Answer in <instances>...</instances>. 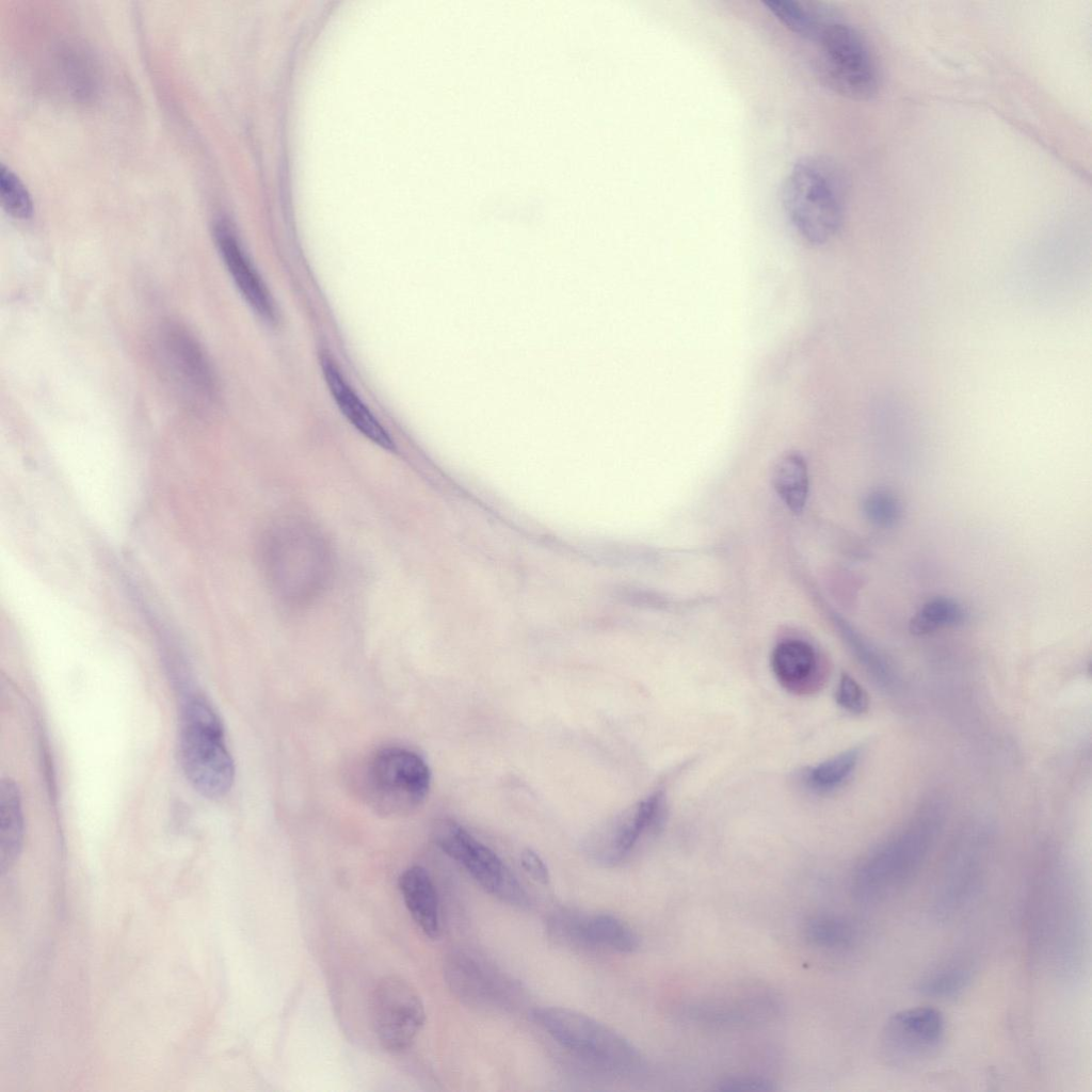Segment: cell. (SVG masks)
<instances>
[{
  "mask_svg": "<svg viewBox=\"0 0 1092 1092\" xmlns=\"http://www.w3.org/2000/svg\"><path fill=\"white\" fill-rule=\"evenodd\" d=\"M781 199L796 234L813 246L824 245L838 235L845 223V175L828 156H805L786 175Z\"/></svg>",
  "mask_w": 1092,
  "mask_h": 1092,
  "instance_id": "1",
  "label": "cell"
},
{
  "mask_svg": "<svg viewBox=\"0 0 1092 1092\" xmlns=\"http://www.w3.org/2000/svg\"><path fill=\"white\" fill-rule=\"evenodd\" d=\"M1028 934L1032 957L1055 974L1072 976L1083 963L1080 897L1063 883L1045 882L1030 892Z\"/></svg>",
  "mask_w": 1092,
  "mask_h": 1092,
  "instance_id": "2",
  "label": "cell"
},
{
  "mask_svg": "<svg viewBox=\"0 0 1092 1092\" xmlns=\"http://www.w3.org/2000/svg\"><path fill=\"white\" fill-rule=\"evenodd\" d=\"M263 563L280 598L303 604L316 597L331 575V555L322 535L300 520L275 525L263 542Z\"/></svg>",
  "mask_w": 1092,
  "mask_h": 1092,
  "instance_id": "3",
  "label": "cell"
},
{
  "mask_svg": "<svg viewBox=\"0 0 1092 1092\" xmlns=\"http://www.w3.org/2000/svg\"><path fill=\"white\" fill-rule=\"evenodd\" d=\"M932 819H919L871 850L851 879L853 897L864 904L884 902L899 894L917 874L933 845Z\"/></svg>",
  "mask_w": 1092,
  "mask_h": 1092,
  "instance_id": "4",
  "label": "cell"
},
{
  "mask_svg": "<svg viewBox=\"0 0 1092 1092\" xmlns=\"http://www.w3.org/2000/svg\"><path fill=\"white\" fill-rule=\"evenodd\" d=\"M179 753L192 786L207 798H219L234 783L235 766L225 743L222 722L203 697H191L181 713Z\"/></svg>",
  "mask_w": 1092,
  "mask_h": 1092,
  "instance_id": "5",
  "label": "cell"
},
{
  "mask_svg": "<svg viewBox=\"0 0 1092 1092\" xmlns=\"http://www.w3.org/2000/svg\"><path fill=\"white\" fill-rule=\"evenodd\" d=\"M817 51V69L823 84L852 100H868L879 89V70L862 33L834 12L809 41Z\"/></svg>",
  "mask_w": 1092,
  "mask_h": 1092,
  "instance_id": "6",
  "label": "cell"
},
{
  "mask_svg": "<svg viewBox=\"0 0 1092 1092\" xmlns=\"http://www.w3.org/2000/svg\"><path fill=\"white\" fill-rule=\"evenodd\" d=\"M531 1018L562 1047L603 1071L626 1075L643 1065L641 1054L628 1040L589 1015L543 1007L532 1010Z\"/></svg>",
  "mask_w": 1092,
  "mask_h": 1092,
  "instance_id": "7",
  "label": "cell"
},
{
  "mask_svg": "<svg viewBox=\"0 0 1092 1092\" xmlns=\"http://www.w3.org/2000/svg\"><path fill=\"white\" fill-rule=\"evenodd\" d=\"M431 772L424 759L412 750L391 746L380 750L368 765L367 799L380 814H410L425 800Z\"/></svg>",
  "mask_w": 1092,
  "mask_h": 1092,
  "instance_id": "8",
  "label": "cell"
},
{
  "mask_svg": "<svg viewBox=\"0 0 1092 1092\" xmlns=\"http://www.w3.org/2000/svg\"><path fill=\"white\" fill-rule=\"evenodd\" d=\"M431 833L436 846L461 864L486 892L510 904L528 905V895L513 872L493 850L460 823L452 819H438Z\"/></svg>",
  "mask_w": 1092,
  "mask_h": 1092,
  "instance_id": "9",
  "label": "cell"
},
{
  "mask_svg": "<svg viewBox=\"0 0 1092 1092\" xmlns=\"http://www.w3.org/2000/svg\"><path fill=\"white\" fill-rule=\"evenodd\" d=\"M946 1037L944 1014L930 1006L906 1008L887 1019L881 1034V1050L896 1067L918 1066L934 1057Z\"/></svg>",
  "mask_w": 1092,
  "mask_h": 1092,
  "instance_id": "10",
  "label": "cell"
},
{
  "mask_svg": "<svg viewBox=\"0 0 1092 1092\" xmlns=\"http://www.w3.org/2000/svg\"><path fill=\"white\" fill-rule=\"evenodd\" d=\"M371 1013L379 1042L389 1051L407 1048L425 1019L419 995L407 981L397 976H387L378 982L372 994Z\"/></svg>",
  "mask_w": 1092,
  "mask_h": 1092,
  "instance_id": "11",
  "label": "cell"
},
{
  "mask_svg": "<svg viewBox=\"0 0 1092 1092\" xmlns=\"http://www.w3.org/2000/svg\"><path fill=\"white\" fill-rule=\"evenodd\" d=\"M665 796L656 790L605 823L589 840L601 863L614 865L627 856L643 834L657 829L664 816Z\"/></svg>",
  "mask_w": 1092,
  "mask_h": 1092,
  "instance_id": "12",
  "label": "cell"
},
{
  "mask_svg": "<svg viewBox=\"0 0 1092 1092\" xmlns=\"http://www.w3.org/2000/svg\"><path fill=\"white\" fill-rule=\"evenodd\" d=\"M550 930L558 938L578 947L632 952L639 946L633 930L619 917L606 913L559 912L550 919Z\"/></svg>",
  "mask_w": 1092,
  "mask_h": 1092,
  "instance_id": "13",
  "label": "cell"
},
{
  "mask_svg": "<svg viewBox=\"0 0 1092 1092\" xmlns=\"http://www.w3.org/2000/svg\"><path fill=\"white\" fill-rule=\"evenodd\" d=\"M771 668L778 684L796 695L815 694L826 680L822 659L809 643L799 639H786L774 647Z\"/></svg>",
  "mask_w": 1092,
  "mask_h": 1092,
  "instance_id": "14",
  "label": "cell"
},
{
  "mask_svg": "<svg viewBox=\"0 0 1092 1092\" xmlns=\"http://www.w3.org/2000/svg\"><path fill=\"white\" fill-rule=\"evenodd\" d=\"M219 251L241 294L258 317L276 322V309L270 292L242 250L237 237L224 222L214 226Z\"/></svg>",
  "mask_w": 1092,
  "mask_h": 1092,
  "instance_id": "15",
  "label": "cell"
},
{
  "mask_svg": "<svg viewBox=\"0 0 1092 1092\" xmlns=\"http://www.w3.org/2000/svg\"><path fill=\"white\" fill-rule=\"evenodd\" d=\"M161 346L171 370L182 384L198 395L212 394L210 366L200 346L189 332L178 325H168L162 331Z\"/></svg>",
  "mask_w": 1092,
  "mask_h": 1092,
  "instance_id": "16",
  "label": "cell"
},
{
  "mask_svg": "<svg viewBox=\"0 0 1092 1092\" xmlns=\"http://www.w3.org/2000/svg\"><path fill=\"white\" fill-rule=\"evenodd\" d=\"M320 362L328 389L343 416L369 440L394 451L395 443L390 434L344 380L333 358L322 354Z\"/></svg>",
  "mask_w": 1092,
  "mask_h": 1092,
  "instance_id": "17",
  "label": "cell"
},
{
  "mask_svg": "<svg viewBox=\"0 0 1092 1092\" xmlns=\"http://www.w3.org/2000/svg\"><path fill=\"white\" fill-rule=\"evenodd\" d=\"M690 1007L689 1016L709 1025H748L769 1019L775 1012L773 997L762 992L740 993Z\"/></svg>",
  "mask_w": 1092,
  "mask_h": 1092,
  "instance_id": "18",
  "label": "cell"
},
{
  "mask_svg": "<svg viewBox=\"0 0 1092 1092\" xmlns=\"http://www.w3.org/2000/svg\"><path fill=\"white\" fill-rule=\"evenodd\" d=\"M399 887L406 908L419 928L431 938L439 934V910L435 886L425 869L413 866L402 872Z\"/></svg>",
  "mask_w": 1092,
  "mask_h": 1092,
  "instance_id": "19",
  "label": "cell"
},
{
  "mask_svg": "<svg viewBox=\"0 0 1092 1092\" xmlns=\"http://www.w3.org/2000/svg\"><path fill=\"white\" fill-rule=\"evenodd\" d=\"M487 968L465 953H454L446 963L445 974L450 989L469 1002H489L497 998V980Z\"/></svg>",
  "mask_w": 1092,
  "mask_h": 1092,
  "instance_id": "20",
  "label": "cell"
},
{
  "mask_svg": "<svg viewBox=\"0 0 1092 1092\" xmlns=\"http://www.w3.org/2000/svg\"><path fill=\"white\" fill-rule=\"evenodd\" d=\"M23 839L21 796L16 783L3 778L0 785V864L2 871L17 860Z\"/></svg>",
  "mask_w": 1092,
  "mask_h": 1092,
  "instance_id": "21",
  "label": "cell"
},
{
  "mask_svg": "<svg viewBox=\"0 0 1092 1092\" xmlns=\"http://www.w3.org/2000/svg\"><path fill=\"white\" fill-rule=\"evenodd\" d=\"M975 975L973 962L953 958L930 969L918 981L917 990L931 998L949 999L960 996L970 985Z\"/></svg>",
  "mask_w": 1092,
  "mask_h": 1092,
  "instance_id": "22",
  "label": "cell"
},
{
  "mask_svg": "<svg viewBox=\"0 0 1092 1092\" xmlns=\"http://www.w3.org/2000/svg\"><path fill=\"white\" fill-rule=\"evenodd\" d=\"M762 4L785 28L807 42L832 13L820 2L770 0Z\"/></svg>",
  "mask_w": 1092,
  "mask_h": 1092,
  "instance_id": "23",
  "label": "cell"
},
{
  "mask_svg": "<svg viewBox=\"0 0 1092 1092\" xmlns=\"http://www.w3.org/2000/svg\"><path fill=\"white\" fill-rule=\"evenodd\" d=\"M772 482L784 503L793 513H801L808 495V471L804 457L798 452L783 455L774 466Z\"/></svg>",
  "mask_w": 1092,
  "mask_h": 1092,
  "instance_id": "24",
  "label": "cell"
},
{
  "mask_svg": "<svg viewBox=\"0 0 1092 1092\" xmlns=\"http://www.w3.org/2000/svg\"><path fill=\"white\" fill-rule=\"evenodd\" d=\"M860 749L844 751L812 768L804 774V782L816 792H830L842 786L855 770Z\"/></svg>",
  "mask_w": 1092,
  "mask_h": 1092,
  "instance_id": "25",
  "label": "cell"
},
{
  "mask_svg": "<svg viewBox=\"0 0 1092 1092\" xmlns=\"http://www.w3.org/2000/svg\"><path fill=\"white\" fill-rule=\"evenodd\" d=\"M966 616L965 609L954 599L935 597L916 612L909 628L913 635H927L941 627L959 625Z\"/></svg>",
  "mask_w": 1092,
  "mask_h": 1092,
  "instance_id": "26",
  "label": "cell"
},
{
  "mask_svg": "<svg viewBox=\"0 0 1092 1092\" xmlns=\"http://www.w3.org/2000/svg\"><path fill=\"white\" fill-rule=\"evenodd\" d=\"M805 936L817 947L840 950L854 944L856 932L849 921L840 917L819 915L806 922Z\"/></svg>",
  "mask_w": 1092,
  "mask_h": 1092,
  "instance_id": "27",
  "label": "cell"
},
{
  "mask_svg": "<svg viewBox=\"0 0 1092 1092\" xmlns=\"http://www.w3.org/2000/svg\"><path fill=\"white\" fill-rule=\"evenodd\" d=\"M842 638L866 671L878 684L890 685L893 672L886 660L842 619H835Z\"/></svg>",
  "mask_w": 1092,
  "mask_h": 1092,
  "instance_id": "28",
  "label": "cell"
},
{
  "mask_svg": "<svg viewBox=\"0 0 1092 1092\" xmlns=\"http://www.w3.org/2000/svg\"><path fill=\"white\" fill-rule=\"evenodd\" d=\"M0 197L3 208L17 219L32 214L31 196L20 179L3 164L0 167Z\"/></svg>",
  "mask_w": 1092,
  "mask_h": 1092,
  "instance_id": "29",
  "label": "cell"
},
{
  "mask_svg": "<svg viewBox=\"0 0 1092 1092\" xmlns=\"http://www.w3.org/2000/svg\"><path fill=\"white\" fill-rule=\"evenodd\" d=\"M863 511L870 523L883 528L895 526L903 514L899 499L886 491L869 494L863 502Z\"/></svg>",
  "mask_w": 1092,
  "mask_h": 1092,
  "instance_id": "30",
  "label": "cell"
},
{
  "mask_svg": "<svg viewBox=\"0 0 1092 1092\" xmlns=\"http://www.w3.org/2000/svg\"><path fill=\"white\" fill-rule=\"evenodd\" d=\"M836 703L852 713H863L868 709L869 700L863 687L850 675L844 673L835 692Z\"/></svg>",
  "mask_w": 1092,
  "mask_h": 1092,
  "instance_id": "31",
  "label": "cell"
},
{
  "mask_svg": "<svg viewBox=\"0 0 1092 1092\" xmlns=\"http://www.w3.org/2000/svg\"><path fill=\"white\" fill-rule=\"evenodd\" d=\"M775 1083L759 1076H734L720 1080L717 1090L720 1091H773Z\"/></svg>",
  "mask_w": 1092,
  "mask_h": 1092,
  "instance_id": "32",
  "label": "cell"
},
{
  "mask_svg": "<svg viewBox=\"0 0 1092 1092\" xmlns=\"http://www.w3.org/2000/svg\"><path fill=\"white\" fill-rule=\"evenodd\" d=\"M520 864L525 871L536 882L547 884L549 871L541 856L532 849H524L520 853Z\"/></svg>",
  "mask_w": 1092,
  "mask_h": 1092,
  "instance_id": "33",
  "label": "cell"
}]
</instances>
